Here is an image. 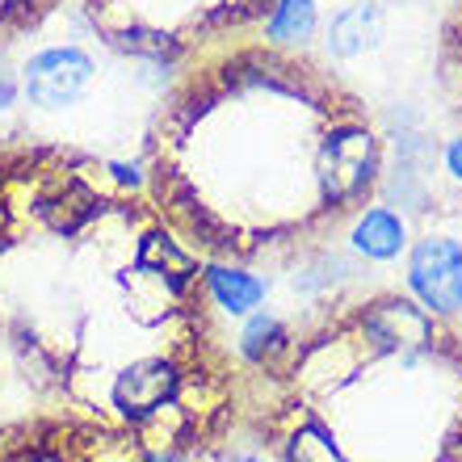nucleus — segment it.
Masks as SVG:
<instances>
[{"label":"nucleus","instance_id":"3","mask_svg":"<svg viewBox=\"0 0 462 462\" xmlns=\"http://www.w3.org/2000/svg\"><path fill=\"white\" fill-rule=\"evenodd\" d=\"M244 362L240 438L273 462H462V328L416 294H337Z\"/></svg>","mask_w":462,"mask_h":462},{"label":"nucleus","instance_id":"1","mask_svg":"<svg viewBox=\"0 0 462 462\" xmlns=\"http://www.w3.org/2000/svg\"><path fill=\"white\" fill-rule=\"evenodd\" d=\"M0 345L42 408L156 458H215L240 438L248 362L210 265L143 185L80 147L0 139Z\"/></svg>","mask_w":462,"mask_h":462},{"label":"nucleus","instance_id":"7","mask_svg":"<svg viewBox=\"0 0 462 462\" xmlns=\"http://www.w3.org/2000/svg\"><path fill=\"white\" fill-rule=\"evenodd\" d=\"M412 286L416 299L429 303L433 311L450 316L462 303V248L454 240H420L412 253Z\"/></svg>","mask_w":462,"mask_h":462},{"label":"nucleus","instance_id":"9","mask_svg":"<svg viewBox=\"0 0 462 462\" xmlns=\"http://www.w3.org/2000/svg\"><path fill=\"white\" fill-rule=\"evenodd\" d=\"M353 244H357L365 256L387 261V256H395L403 248V227H400V219H395V215L370 207L362 219L353 223Z\"/></svg>","mask_w":462,"mask_h":462},{"label":"nucleus","instance_id":"10","mask_svg":"<svg viewBox=\"0 0 462 462\" xmlns=\"http://www.w3.org/2000/svg\"><path fill=\"white\" fill-rule=\"evenodd\" d=\"M63 0H0V51H9L17 38L34 34Z\"/></svg>","mask_w":462,"mask_h":462},{"label":"nucleus","instance_id":"15","mask_svg":"<svg viewBox=\"0 0 462 462\" xmlns=\"http://www.w3.org/2000/svg\"><path fill=\"white\" fill-rule=\"evenodd\" d=\"M231 462H256V458H231Z\"/></svg>","mask_w":462,"mask_h":462},{"label":"nucleus","instance_id":"6","mask_svg":"<svg viewBox=\"0 0 462 462\" xmlns=\"http://www.w3.org/2000/svg\"><path fill=\"white\" fill-rule=\"evenodd\" d=\"M93 76H97V68L80 47H51L30 55L22 72V93L38 110H63V106L85 97Z\"/></svg>","mask_w":462,"mask_h":462},{"label":"nucleus","instance_id":"8","mask_svg":"<svg viewBox=\"0 0 462 462\" xmlns=\"http://www.w3.org/2000/svg\"><path fill=\"white\" fill-rule=\"evenodd\" d=\"M433 76H438L441 110L450 126L462 134V0H454L438 25V47H433Z\"/></svg>","mask_w":462,"mask_h":462},{"label":"nucleus","instance_id":"4","mask_svg":"<svg viewBox=\"0 0 462 462\" xmlns=\"http://www.w3.org/2000/svg\"><path fill=\"white\" fill-rule=\"evenodd\" d=\"M282 0H80L88 25L118 55L181 68L194 55L265 30Z\"/></svg>","mask_w":462,"mask_h":462},{"label":"nucleus","instance_id":"2","mask_svg":"<svg viewBox=\"0 0 462 462\" xmlns=\"http://www.w3.org/2000/svg\"><path fill=\"white\" fill-rule=\"evenodd\" d=\"M383 126L303 47L248 34L177 68L143 134V189L207 265L286 269L374 207Z\"/></svg>","mask_w":462,"mask_h":462},{"label":"nucleus","instance_id":"5","mask_svg":"<svg viewBox=\"0 0 462 462\" xmlns=\"http://www.w3.org/2000/svg\"><path fill=\"white\" fill-rule=\"evenodd\" d=\"M0 462H156V454L122 429L38 408L0 425Z\"/></svg>","mask_w":462,"mask_h":462},{"label":"nucleus","instance_id":"11","mask_svg":"<svg viewBox=\"0 0 462 462\" xmlns=\"http://www.w3.org/2000/svg\"><path fill=\"white\" fill-rule=\"evenodd\" d=\"M378 34V13L365 9V5H357V9H349L345 17H337L328 30V42H332V55H341V60H349V55H357V51H365V42Z\"/></svg>","mask_w":462,"mask_h":462},{"label":"nucleus","instance_id":"12","mask_svg":"<svg viewBox=\"0 0 462 462\" xmlns=\"http://www.w3.org/2000/svg\"><path fill=\"white\" fill-rule=\"evenodd\" d=\"M210 291L219 299L223 311H248V307L261 299V282L244 269H223V265H210Z\"/></svg>","mask_w":462,"mask_h":462},{"label":"nucleus","instance_id":"13","mask_svg":"<svg viewBox=\"0 0 462 462\" xmlns=\"http://www.w3.org/2000/svg\"><path fill=\"white\" fill-rule=\"evenodd\" d=\"M311 25H316L311 0H282L278 9H273V17L265 22V38L286 42V47H299V42L311 34Z\"/></svg>","mask_w":462,"mask_h":462},{"label":"nucleus","instance_id":"14","mask_svg":"<svg viewBox=\"0 0 462 462\" xmlns=\"http://www.w3.org/2000/svg\"><path fill=\"white\" fill-rule=\"evenodd\" d=\"M13 97H17V88H13L9 80L0 76V106H13Z\"/></svg>","mask_w":462,"mask_h":462}]
</instances>
